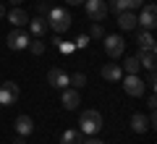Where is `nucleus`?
<instances>
[{"instance_id": "33", "label": "nucleus", "mask_w": 157, "mask_h": 144, "mask_svg": "<svg viewBox=\"0 0 157 144\" xmlns=\"http://www.w3.org/2000/svg\"><path fill=\"white\" fill-rule=\"evenodd\" d=\"M3 16H6V8H3V6H0V18H3Z\"/></svg>"}, {"instance_id": "2", "label": "nucleus", "mask_w": 157, "mask_h": 144, "mask_svg": "<svg viewBox=\"0 0 157 144\" xmlns=\"http://www.w3.org/2000/svg\"><path fill=\"white\" fill-rule=\"evenodd\" d=\"M78 128H81V134H97L102 128V115L100 110H84L81 113V121H78Z\"/></svg>"}, {"instance_id": "29", "label": "nucleus", "mask_w": 157, "mask_h": 144, "mask_svg": "<svg viewBox=\"0 0 157 144\" xmlns=\"http://www.w3.org/2000/svg\"><path fill=\"white\" fill-rule=\"evenodd\" d=\"M147 105H149V110H155V105H157V100H155V94H149V100H147Z\"/></svg>"}, {"instance_id": "14", "label": "nucleus", "mask_w": 157, "mask_h": 144, "mask_svg": "<svg viewBox=\"0 0 157 144\" xmlns=\"http://www.w3.org/2000/svg\"><path fill=\"white\" fill-rule=\"evenodd\" d=\"M118 26L126 29V32H131V29H136L139 24H136V16L131 11H123V13H118Z\"/></svg>"}, {"instance_id": "1", "label": "nucleus", "mask_w": 157, "mask_h": 144, "mask_svg": "<svg viewBox=\"0 0 157 144\" xmlns=\"http://www.w3.org/2000/svg\"><path fill=\"white\" fill-rule=\"evenodd\" d=\"M71 13L66 11V8H50L47 11V26L52 29L55 34H63V32H68L71 29Z\"/></svg>"}, {"instance_id": "10", "label": "nucleus", "mask_w": 157, "mask_h": 144, "mask_svg": "<svg viewBox=\"0 0 157 144\" xmlns=\"http://www.w3.org/2000/svg\"><path fill=\"white\" fill-rule=\"evenodd\" d=\"M47 81H50V87H55V89H66L68 84H71V76H66L60 68H50V71H47Z\"/></svg>"}, {"instance_id": "12", "label": "nucleus", "mask_w": 157, "mask_h": 144, "mask_svg": "<svg viewBox=\"0 0 157 144\" xmlns=\"http://www.w3.org/2000/svg\"><path fill=\"white\" fill-rule=\"evenodd\" d=\"M13 126H16V134H18V136H29V134L34 131V121H32L29 115H18Z\"/></svg>"}, {"instance_id": "18", "label": "nucleus", "mask_w": 157, "mask_h": 144, "mask_svg": "<svg viewBox=\"0 0 157 144\" xmlns=\"http://www.w3.org/2000/svg\"><path fill=\"white\" fill-rule=\"evenodd\" d=\"M29 29H32V34H34V37H42V34H45L50 26H47V18L37 16L34 21H29Z\"/></svg>"}, {"instance_id": "5", "label": "nucleus", "mask_w": 157, "mask_h": 144, "mask_svg": "<svg viewBox=\"0 0 157 144\" xmlns=\"http://www.w3.org/2000/svg\"><path fill=\"white\" fill-rule=\"evenodd\" d=\"M105 53L115 60V58H121L123 55V50H126V42H123V37H118V34H105Z\"/></svg>"}, {"instance_id": "11", "label": "nucleus", "mask_w": 157, "mask_h": 144, "mask_svg": "<svg viewBox=\"0 0 157 144\" xmlns=\"http://www.w3.org/2000/svg\"><path fill=\"white\" fill-rule=\"evenodd\" d=\"M102 79L105 81H121L123 79V68L118 63H107V66H102Z\"/></svg>"}, {"instance_id": "23", "label": "nucleus", "mask_w": 157, "mask_h": 144, "mask_svg": "<svg viewBox=\"0 0 157 144\" xmlns=\"http://www.w3.org/2000/svg\"><path fill=\"white\" fill-rule=\"evenodd\" d=\"M102 37H105V26H102V24H92L89 39H102Z\"/></svg>"}, {"instance_id": "22", "label": "nucleus", "mask_w": 157, "mask_h": 144, "mask_svg": "<svg viewBox=\"0 0 157 144\" xmlns=\"http://www.w3.org/2000/svg\"><path fill=\"white\" fill-rule=\"evenodd\" d=\"M26 47L34 53V55H42V53H45V42H42V37H34V39H29V45H26Z\"/></svg>"}, {"instance_id": "16", "label": "nucleus", "mask_w": 157, "mask_h": 144, "mask_svg": "<svg viewBox=\"0 0 157 144\" xmlns=\"http://www.w3.org/2000/svg\"><path fill=\"white\" fill-rule=\"evenodd\" d=\"M139 66H144L147 71H155V50H139Z\"/></svg>"}, {"instance_id": "15", "label": "nucleus", "mask_w": 157, "mask_h": 144, "mask_svg": "<svg viewBox=\"0 0 157 144\" xmlns=\"http://www.w3.org/2000/svg\"><path fill=\"white\" fill-rule=\"evenodd\" d=\"M6 16H8V21H11L16 29H18V26H24V24H29V16L21 11V8H16V6H13V11H8Z\"/></svg>"}, {"instance_id": "31", "label": "nucleus", "mask_w": 157, "mask_h": 144, "mask_svg": "<svg viewBox=\"0 0 157 144\" xmlns=\"http://www.w3.org/2000/svg\"><path fill=\"white\" fill-rule=\"evenodd\" d=\"M68 6H78V3H84V0H66Z\"/></svg>"}, {"instance_id": "8", "label": "nucleus", "mask_w": 157, "mask_h": 144, "mask_svg": "<svg viewBox=\"0 0 157 144\" xmlns=\"http://www.w3.org/2000/svg\"><path fill=\"white\" fill-rule=\"evenodd\" d=\"M6 42H8V47H11V50H24V47L29 45V34L21 32V29H13V32L6 37Z\"/></svg>"}, {"instance_id": "32", "label": "nucleus", "mask_w": 157, "mask_h": 144, "mask_svg": "<svg viewBox=\"0 0 157 144\" xmlns=\"http://www.w3.org/2000/svg\"><path fill=\"white\" fill-rule=\"evenodd\" d=\"M13 144H26V142H24V136H16V142H13Z\"/></svg>"}, {"instance_id": "6", "label": "nucleus", "mask_w": 157, "mask_h": 144, "mask_svg": "<svg viewBox=\"0 0 157 144\" xmlns=\"http://www.w3.org/2000/svg\"><path fill=\"white\" fill-rule=\"evenodd\" d=\"M144 87L147 84L139 79V73H126L123 76V89H126V94H131V97H141V94H144Z\"/></svg>"}, {"instance_id": "34", "label": "nucleus", "mask_w": 157, "mask_h": 144, "mask_svg": "<svg viewBox=\"0 0 157 144\" xmlns=\"http://www.w3.org/2000/svg\"><path fill=\"white\" fill-rule=\"evenodd\" d=\"M11 3H13V6H18V3H21V0H11Z\"/></svg>"}, {"instance_id": "28", "label": "nucleus", "mask_w": 157, "mask_h": 144, "mask_svg": "<svg viewBox=\"0 0 157 144\" xmlns=\"http://www.w3.org/2000/svg\"><path fill=\"white\" fill-rule=\"evenodd\" d=\"M37 11L42 13V16H47V11H50V6H47V3H39V6H37Z\"/></svg>"}, {"instance_id": "4", "label": "nucleus", "mask_w": 157, "mask_h": 144, "mask_svg": "<svg viewBox=\"0 0 157 144\" xmlns=\"http://www.w3.org/2000/svg\"><path fill=\"white\" fill-rule=\"evenodd\" d=\"M136 24H141L144 32H152V29L157 26V8H155V3L141 6V16H136Z\"/></svg>"}, {"instance_id": "24", "label": "nucleus", "mask_w": 157, "mask_h": 144, "mask_svg": "<svg viewBox=\"0 0 157 144\" xmlns=\"http://www.w3.org/2000/svg\"><path fill=\"white\" fill-rule=\"evenodd\" d=\"M71 84H73L76 89H81V87L86 84V76H84V73H73V76H71Z\"/></svg>"}, {"instance_id": "25", "label": "nucleus", "mask_w": 157, "mask_h": 144, "mask_svg": "<svg viewBox=\"0 0 157 144\" xmlns=\"http://www.w3.org/2000/svg\"><path fill=\"white\" fill-rule=\"evenodd\" d=\"M55 45L60 47V53H66V55H68V53H73V50H76V47H73V42H60L58 37H55Z\"/></svg>"}, {"instance_id": "3", "label": "nucleus", "mask_w": 157, "mask_h": 144, "mask_svg": "<svg viewBox=\"0 0 157 144\" xmlns=\"http://www.w3.org/2000/svg\"><path fill=\"white\" fill-rule=\"evenodd\" d=\"M84 11L92 24H102L107 16V3L105 0H84Z\"/></svg>"}, {"instance_id": "27", "label": "nucleus", "mask_w": 157, "mask_h": 144, "mask_svg": "<svg viewBox=\"0 0 157 144\" xmlns=\"http://www.w3.org/2000/svg\"><path fill=\"white\" fill-rule=\"evenodd\" d=\"M144 84H149V87L152 89H155V84H157V76H155V71H149V79H147V81Z\"/></svg>"}, {"instance_id": "21", "label": "nucleus", "mask_w": 157, "mask_h": 144, "mask_svg": "<svg viewBox=\"0 0 157 144\" xmlns=\"http://www.w3.org/2000/svg\"><path fill=\"white\" fill-rule=\"evenodd\" d=\"M121 68H123V71L126 73H139V58H136V55H131V58H126V60L123 63H121Z\"/></svg>"}, {"instance_id": "9", "label": "nucleus", "mask_w": 157, "mask_h": 144, "mask_svg": "<svg viewBox=\"0 0 157 144\" xmlns=\"http://www.w3.org/2000/svg\"><path fill=\"white\" fill-rule=\"evenodd\" d=\"M141 6H144V0H110L107 11H113V13H123V11H134V8H141Z\"/></svg>"}, {"instance_id": "30", "label": "nucleus", "mask_w": 157, "mask_h": 144, "mask_svg": "<svg viewBox=\"0 0 157 144\" xmlns=\"http://www.w3.org/2000/svg\"><path fill=\"white\" fill-rule=\"evenodd\" d=\"M81 144H102L100 139H86V142H81Z\"/></svg>"}, {"instance_id": "19", "label": "nucleus", "mask_w": 157, "mask_h": 144, "mask_svg": "<svg viewBox=\"0 0 157 144\" xmlns=\"http://www.w3.org/2000/svg\"><path fill=\"white\" fill-rule=\"evenodd\" d=\"M131 128H134L136 134H144L147 128H149V121H147L141 113H134V115H131Z\"/></svg>"}, {"instance_id": "7", "label": "nucleus", "mask_w": 157, "mask_h": 144, "mask_svg": "<svg viewBox=\"0 0 157 144\" xmlns=\"http://www.w3.org/2000/svg\"><path fill=\"white\" fill-rule=\"evenodd\" d=\"M16 100H18V87H16V81L0 84V105L8 107V105H13Z\"/></svg>"}, {"instance_id": "26", "label": "nucleus", "mask_w": 157, "mask_h": 144, "mask_svg": "<svg viewBox=\"0 0 157 144\" xmlns=\"http://www.w3.org/2000/svg\"><path fill=\"white\" fill-rule=\"evenodd\" d=\"M86 45H89V34H81L73 39V47H86Z\"/></svg>"}, {"instance_id": "17", "label": "nucleus", "mask_w": 157, "mask_h": 144, "mask_svg": "<svg viewBox=\"0 0 157 144\" xmlns=\"http://www.w3.org/2000/svg\"><path fill=\"white\" fill-rule=\"evenodd\" d=\"M139 50H157V45H155V37H152V32H144L141 29V34H139Z\"/></svg>"}, {"instance_id": "13", "label": "nucleus", "mask_w": 157, "mask_h": 144, "mask_svg": "<svg viewBox=\"0 0 157 144\" xmlns=\"http://www.w3.org/2000/svg\"><path fill=\"white\" fill-rule=\"evenodd\" d=\"M78 105H81L78 89H66V92H63V107H66V110H76Z\"/></svg>"}, {"instance_id": "20", "label": "nucleus", "mask_w": 157, "mask_h": 144, "mask_svg": "<svg viewBox=\"0 0 157 144\" xmlns=\"http://www.w3.org/2000/svg\"><path fill=\"white\" fill-rule=\"evenodd\" d=\"M60 144H81V131H73V128L63 131V136H60Z\"/></svg>"}]
</instances>
